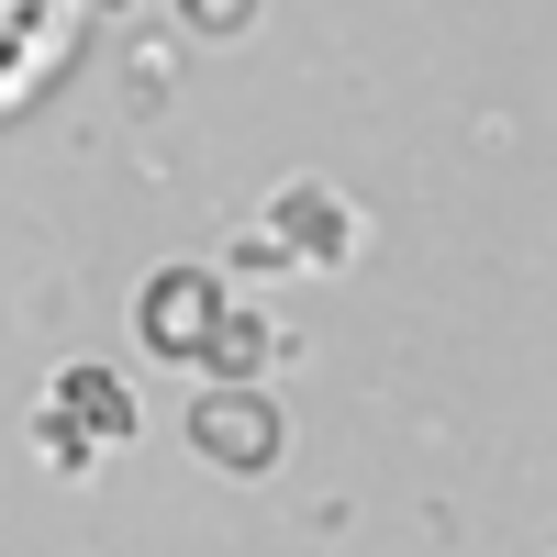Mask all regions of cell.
I'll use <instances>...</instances> for the list:
<instances>
[{"instance_id": "obj_1", "label": "cell", "mask_w": 557, "mask_h": 557, "mask_svg": "<svg viewBox=\"0 0 557 557\" xmlns=\"http://www.w3.org/2000/svg\"><path fill=\"white\" fill-rule=\"evenodd\" d=\"M134 323H146V346H157V357H201V346H212V323H223V301H212V278H201V268H168V278H146Z\"/></svg>"}, {"instance_id": "obj_2", "label": "cell", "mask_w": 557, "mask_h": 557, "mask_svg": "<svg viewBox=\"0 0 557 557\" xmlns=\"http://www.w3.org/2000/svg\"><path fill=\"white\" fill-rule=\"evenodd\" d=\"M190 424H201V457H223V469H268V457H278V412H268L257 391H235V380L201 391Z\"/></svg>"}, {"instance_id": "obj_3", "label": "cell", "mask_w": 557, "mask_h": 557, "mask_svg": "<svg viewBox=\"0 0 557 557\" xmlns=\"http://www.w3.org/2000/svg\"><path fill=\"white\" fill-rule=\"evenodd\" d=\"M57 412H78V435H89V446L134 435V391L112 380V368H67V380H57Z\"/></svg>"}, {"instance_id": "obj_4", "label": "cell", "mask_w": 557, "mask_h": 557, "mask_svg": "<svg viewBox=\"0 0 557 557\" xmlns=\"http://www.w3.org/2000/svg\"><path fill=\"white\" fill-rule=\"evenodd\" d=\"M201 357L223 368V380H246V368L268 357V323H257V312H246V323H235V312H223V323H212V346H201Z\"/></svg>"}, {"instance_id": "obj_5", "label": "cell", "mask_w": 557, "mask_h": 557, "mask_svg": "<svg viewBox=\"0 0 557 557\" xmlns=\"http://www.w3.org/2000/svg\"><path fill=\"white\" fill-rule=\"evenodd\" d=\"M190 12H201V23H246L257 0H190Z\"/></svg>"}]
</instances>
